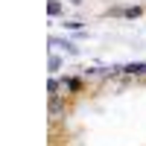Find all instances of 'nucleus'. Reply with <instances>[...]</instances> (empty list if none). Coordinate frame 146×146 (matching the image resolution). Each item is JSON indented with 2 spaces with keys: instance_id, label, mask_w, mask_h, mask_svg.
<instances>
[{
  "instance_id": "6e6552de",
  "label": "nucleus",
  "mask_w": 146,
  "mask_h": 146,
  "mask_svg": "<svg viewBox=\"0 0 146 146\" xmlns=\"http://www.w3.org/2000/svg\"><path fill=\"white\" fill-rule=\"evenodd\" d=\"M70 3H76V6H79V3H82V0H70Z\"/></svg>"
},
{
  "instance_id": "39448f33",
  "label": "nucleus",
  "mask_w": 146,
  "mask_h": 146,
  "mask_svg": "<svg viewBox=\"0 0 146 146\" xmlns=\"http://www.w3.org/2000/svg\"><path fill=\"white\" fill-rule=\"evenodd\" d=\"M47 67H50V70H58V67H62V58H58V56H50V62H47Z\"/></svg>"
},
{
  "instance_id": "7ed1b4c3",
  "label": "nucleus",
  "mask_w": 146,
  "mask_h": 146,
  "mask_svg": "<svg viewBox=\"0 0 146 146\" xmlns=\"http://www.w3.org/2000/svg\"><path fill=\"white\" fill-rule=\"evenodd\" d=\"M62 85H64L67 91H79V88H82V82H79V79H70V76H67V79H64Z\"/></svg>"
},
{
  "instance_id": "f03ea898",
  "label": "nucleus",
  "mask_w": 146,
  "mask_h": 146,
  "mask_svg": "<svg viewBox=\"0 0 146 146\" xmlns=\"http://www.w3.org/2000/svg\"><path fill=\"white\" fill-rule=\"evenodd\" d=\"M123 73H131V76H140V73H146V64L143 62H135V64H126Z\"/></svg>"
},
{
  "instance_id": "423d86ee",
  "label": "nucleus",
  "mask_w": 146,
  "mask_h": 146,
  "mask_svg": "<svg viewBox=\"0 0 146 146\" xmlns=\"http://www.w3.org/2000/svg\"><path fill=\"white\" fill-rule=\"evenodd\" d=\"M62 108H64V105H62V102H58L56 96H53V100H50V111H53V114H58V111H62Z\"/></svg>"
},
{
  "instance_id": "f257e3e1",
  "label": "nucleus",
  "mask_w": 146,
  "mask_h": 146,
  "mask_svg": "<svg viewBox=\"0 0 146 146\" xmlns=\"http://www.w3.org/2000/svg\"><path fill=\"white\" fill-rule=\"evenodd\" d=\"M50 44H53V47H64V53H67V56H76V53H79V50H76V47H73L70 41H62V38H53V35H50Z\"/></svg>"
},
{
  "instance_id": "20e7f679",
  "label": "nucleus",
  "mask_w": 146,
  "mask_h": 146,
  "mask_svg": "<svg viewBox=\"0 0 146 146\" xmlns=\"http://www.w3.org/2000/svg\"><path fill=\"white\" fill-rule=\"evenodd\" d=\"M47 12H50V15H62V3H58V0H50V3H47Z\"/></svg>"
},
{
  "instance_id": "0eeeda50",
  "label": "nucleus",
  "mask_w": 146,
  "mask_h": 146,
  "mask_svg": "<svg viewBox=\"0 0 146 146\" xmlns=\"http://www.w3.org/2000/svg\"><path fill=\"white\" fill-rule=\"evenodd\" d=\"M47 91H50V96H56V91H58V79H50V82H47Z\"/></svg>"
}]
</instances>
